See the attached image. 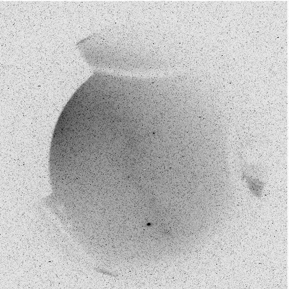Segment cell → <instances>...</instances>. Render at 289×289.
Listing matches in <instances>:
<instances>
[{"instance_id":"obj_1","label":"cell","mask_w":289,"mask_h":289,"mask_svg":"<svg viewBox=\"0 0 289 289\" xmlns=\"http://www.w3.org/2000/svg\"><path fill=\"white\" fill-rule=\"evenodd\" d=\"M242 178L246 182L248 188L256 197L262 196L265 184L262 180L242 172Z\"/></svg>"}]
</instances>
